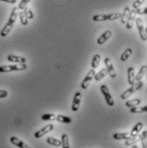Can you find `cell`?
<instances>
[{"instance_id":"19","label":"cell","mask_w":147,"mask_h":148,"mask_svg":"<svg viewBox=\"0 0 147 148\" xmlns=\"http://www.w3.org/2000/svg\"><path fill=\"white\" fill-rule=\"evenodd\" d=\"M125 145L126 147H130L133 145H135L136 143H138L140 140V137L139 136H135V137H129L128 139L125 140Z\"/></svg>"},{"instance_id":"6","label":"cell","mask_w":147,"mask_h":148,"mask_svg":"<svg viewBox=\"0 0 147 148\" xmlns=\"http://www.w3.org/2000/svg\"><path fill=\"white\" fill-rule=\"evenodd\" d=\"M100 89H101V92H102V93H103V95H104V97H105V101L107 102L108 106H114V105H115V101H114V99H113L112 95H111L110 92H109V90L108 86H107L106 85H102L101 87H100Z\"/></svg>"},{"instance_id":"31","label":"cell","mask_w":147,"mask_h":148,"mask_svg":"<svg viewBox=\"0 0 147 148\" xmlns=\"http://www.w3.org/2000/svg\"><path fill=\"white\" fill-rule=\"evenodd\" d=\"M19 15V17H20V21H21V23L23 25V26H27L28 24V19L26 17L25 14L23 13V11H21L18 13Z\"/></svg>"},{"instance_id":"15","label":"cell","mask_w":147,"mask_h":148,"mask_svg":"<svg viewBox=\"0 0 147 148\" xmlns=\"http://www.w3.org/2000/svg\"><path fill=\"white\" fill-rule=\"evenodd\" d=\"M127 82L130 86L135 83V72L133 67H129L127 69Z\"/></svg>"},{"instance_id":"26","label":"cell","mask_w":147,"mask_h":148,"mask_svg":"<svg viewBox=\"0 0 147 148\" xmlns=\"http://www.w3.org/2000/svg\"><path fill=\"white\" fill-rule=\"evenodd\" d=\"M130 8L127 6L124 9L122 14L121 15V21H122V24H126V21H127V18H128V16H129V12H130Z\"/></svg>"},{"instance_id":"22","label":"cell","mask_w":147,"mask_h":148,"mask_svg":"<svg viewBox=\"0 0 147 148\" xmlns=\"http://www.w3.org/2000/svg\"><path fill=\"white\" fill-rule=\"evenodd\" d=\"M46 142L49 145H51V146H54V147H59L62 145L61 140H57L56 138H53V137H48L47 140H46Z\"/></svg>"},{"instance_id":"8","label":"cell","mask_w":147,"mask_h":148,"mask_svg":"<svg viewBox=\"0 0 147 148\" xmlns=\"http://www.w3.org/2000/svg\"><path fill=\"white\" fill-rule=\"evenodd\" d=\"M104 62H105L106 69H107V71H108V74L109 75V76L111 78H116V75H116V69L114 68V65L112 64V61L110 60V58H105Z\"/></svg>"},{"instance_id":"16","label":"cell","mask_w":147,"mask_h":148,"mask_svg":"<svg viewBox=\"0 0 147 148\" xmlns=\"http://www.w3.org/2000/svg\"><path fill=\"white\" fill-rule=\"evenodd\" d=\"M143 128V123L139 122L136 123V125L133 127V129L131 130V132L129 133L130 134V137H135V136H138L139 132L141 131V129Z\"/></svg>"},{"instance_id":"12","label":"cell","mask_w":147,"mask_h":148,"mask_svg":"<svg viewBox=\"0 0 147 148\" xmlns=\"http://www.w3.org/2000/svg\"><path fill=\"white\" fill-rule=\"evenodd\" d=\"M7 60L11 63H16L19 64H23L26 63V58L20 56H16V55H9L7 57Z\"/></svg>"},{"instance_id":"21","label":"cell","mask_w":147,"mask_h":148,"mask_svg":"<svg viewBox=\"0 0 147 148\" xmlns=\"http://www.w3.org/2000/svg\"><path fill=\"white\" fill-rule=\"evenodd\" d=\"M130 137V134L129 133H116L113 134V138L115 140H126Z\"/></svg>"},{"instance_id":"2","label":"cell","mask_w":147,"mask_h":148,"mask_svg":"<svg viewBox=\"0 0 147 148\" xmlns=\"http://www.w3.org/2000/svg\"><path fill=\"white\" fill-rule=\"evenodd\" d=\"M121 13H109V14H100L95 15L92 17L94 21H114L121 18Z\"/></svg>"},{"instance_id":"7","label":"cell","mask_w":147,"mask_h":148,"mask_svg":"<svg viewBox=\"0 0 147 148\" xmlns=\"http://www.w3.org/2000/svg\"><path fill=\"white\" fill-rule=\"evenodd\" d=\"M95 74H96V71H95V69H91V70L87 73V75H85V77L83 82H82V83H81V88H82V89L85 90V89L88 88L89 85L91 84L92 79L94 78Z\"/></svg>"},{"instance_id":"38","label":"cell","mask_w":147,"mask_h":148,"mask_svg":"<svg viewBox=\"0 0 147 148\" xmlns=\"http://www.w3.org/2000/svg\"><path fill=\"white\" fill-rule=\"evenodd\" d=\"M132 148H139V147H138V146H136V145H133Z\"/></svg>"},{"instance_id":"33","label":"cell","mask_w":147,"mask_h":148,"mask_svg":"<svg viewBox=\"0 0 147 148\" xmlns=\"http://www.w3.org/2000/svg\"><path fill=\"white\" fill-rule=\"evenodd\" d=\"M145 2H146V0H135V1L133 3V10H137V9L139 8V6H141Z\"/></svg>"},{"instance_id":"35","label":"cell","mask_w":147,"mask_h":148,"mask_svg":"<svg viewBox=\"0 0 147 148\" xmlns=\"http://www.w3.org/2000/svg\"><path fill=\"white\" fill-rule=\"evenodd\" d=\"M136 10V14H139V15H146L147 14V8L146 7H139Z\"/></svg>"},{"instance_id":"30","label":"cell","mask_w":147,"mask_h":148,"mask_svg":"<svg viewBox=\"0 0 147 148\" xmlns=\"http://www.w3.org/2000/svg\"><path fill=\"white\" fill-rule=\"evenodd\" d=\"M23 13L25 14V16H26V17L29 20H32L33 18H34V13H33V11H32V10L30 9V8H28V7H26L24 10H23Z\"/></svg>"},{"instance_id":"10","label":"cell","mask_w":147,"mask_h":148,"mask_svg":"<svg viewBox=\"0 0 147 148\" xmlns=\"http://www.w3.org/2000/svg\"><path fill=\"white\" fill-rule=\"evenodd\" d=\"M81 102V93L80 92H77L75 93V96L73 99V103H72V107H71L73 111H78V110L80 109Z\"/></svg>"},{"instance_id":"9","label":"cell","mask_w":147,"mask_h":148,"mask_svg":"<svg viewBox=\"0 0 147 148\" xmlns=\"http://www.w3.org/2000/svg\"><path fill=\"white\" fill-rule=\"evenodd\" d=\"M54 129V125L53 124H48L46 126H44L42 128H40V130H38L35 134H34V137L36 139H40L43 137L44 135H45L46 134L50 133L51 131H52Z\"/></svg>"},{"instance_id":"3","label":"cell","mask_w":147,"mask_h":148,"mask_svg":"<svg viewBox=\"0 0 147 148\" xmlns=\"http://www.w3.org/2000/svg\"><path fill=\"white\" fill-rule=\"evenodd\" d=\"M142 86H143V82L140 81V82H137L136 83H134L133 85H132L127 90H126L124 92H122V95H121V98H122V99H123V100H126L127 99L133 92H135L136 91H139V90H140L141 88H142Z\"/></svg>"},{"instance_id":"5","label":"cell","mask_w":147,"mask_h":148,"mask_svg":"<svg viewBox=\"0 0 147 148\" xmlns=\"http://www.w3.org/2000/svg\"><path fill=\"white\" fill-rule=\"evenodd\" d=\"M135 22H136V26L139 34V37L143 41H146L147 40V34H146V29L145 28L144 26V22L141 18H136L135 19Z\"/></svg>"},{"instance_id":"34","label":"cell","mask_w":147,"mask_h":148,"mask_svg":"<svg viewBox=\"0 0 147 148\" xmlns=\"http://www.w3.org/2000/svg\"><path fill=\"white\" fill-rule=\"evenodd\" d=\"M30 1H31V0H21V2H20V3H19L18 9H19V10H23L27 6L28 3H29Z\"/></svg>"},{"instance_id":"32","label":"cell","mask_w":147,"mask_h":148,"mask_svg":"<svg viewBox=\"0 0 147 148\" xmlns=\"http://www.w3.org/2000/svg\"><path fill=\"white\" fill-rule=\"evenodd\" d=\"M56 115L54 114H44L41 116V119L44 121H53L56 120Z\"/></svg>"},{"instance_id":"14","label":"cell","mask_w":147,"mask_h":148,"mask_svg":"<svg viewBox=\"0 0 147 148\" xmlns=\"http://www.w3.org/2000/svg\"><path fill=\"white\" fill-rule=\"evenodd\" d=\"M111 36H112L111 31H110V30H106V31H105V32L102 34V35L97 40V43H98V45H103V44H105Z\"/></svg>"},{"instance_id":"28","label":"cell","mask_w":147,"mask_h":148,"mask_svg":"<svg viewBox=\"0 0 147 148\" xmlns=\"http://www.w3.org/2000/svg\"><path fill=\"white\" fill-rule=\"evenodd\" d=\"M61 143H62V147L63 148H69L70 145H69V139L68 136L66 134H63L62 135V140H61Z\"/></svg>"},{"instance_id":"18","label":"cell","mask_w":147,"mask_h":148,"mask_svg":"<svg viewBox=\"0 0 147 148\" xmlns=\"http://www.w3.org/2000/svg\"><path fill=\"white\" fill-rule=\"evenodd\" d=\"M107 75H108L107 69H106V68L102 69L99 72H98V73L95 74V75H94V80H95L96 82H99V81H101L102 79H104Z\"/></svg>"},{"instance_id":"11","label":"cell","mask_w":147,"mask_h":148,"mask_svg":"<svg viewBox=\"0 0 147 148\" xmlns=\"http://www.w3.org/2000/svg\"><path fill=\"white\" fill-rule=\"evenodd\" d=\"M136 10H132L129 12V16L127 18V21L126 22V27L127 29H131L133 27V24L135 22V19H136Z\"/></svg>"},{"instance_id":"24","label":"cell","mask_w":147,"mask_h":148,"mask_svg":"<svg viewBox=\"0 0 147 148\" xmlns=\"http://www.w3.org/2000/svg\"><path fill=\"white\" fill-rule=\"evenodd\" d=\"M147 111V106H136V107H133L130 109V112L133 113V114H139V113H143V112H146Z\"/></svg>"},{"instance_id":"20","label":"cell","mask_w":147,"mask_h":148,"mask_svg":"<svg viewBox=\"0 0 147 148\" xmlns=\"http://www.w3.org/2000/svg\"><path fill=\"white\" fill-rule=\"evenodd\" d=\"M56 120L59 123H65V124H68V123H71L72 122V119L68 116H63V115H57L56 116Z\"/></svg>"},{"instance_id":"4","label":"cell","mask_w":147,"mask_h":148,"mask_svg":"<svg viewBox=\"0 0 147 148\" xmlns=\"http://www.w3.org/2000/svg\"><path fill=\"white\" fill-rule=\"evenodd\" d=\"M27 65L23 64H15V65H2L0 66V73H9L12 71H22L27 69Z\"/></svg>"},{"instance_id":"25","label":"cell","mask_w":147,"mask_h":148,"mask_svg":"<svg viewBox=\"0 0 147 148\" xmlns=\"http://www.w3.org/2000/svg\"><path fill=\"white\" fill-rule=\"evenodd\" d=\"M100 61H101V56L99 54L94 55V57L92 58V68L93 69H97L100 64Z\"/></svg>"},{"instance_id":"1","label":"cell","mask_w":147,"mask_h":148,"mask_svg":"<svg viewBox=\"0 0 147 148\" xmlns=\"http://www.w3.org/2000/svg\"><path fill=\"white\" fill-rule=\"evenodd\" d=\"M17 16H18V8L14 7L11 10V14L10 16L9 21H7V23L4 25V27H3V29L0 32V35L2 37H6L10 33V31L12 30V28L14 27L15 22L17 19Z\"/></svg>"},{"instance_id":"13","label":"cell","mask_w":147,"mask_h":148,"mask_svg":"<svg viewBox=\"0 0 147 148\" xmlns=\"http://www.w3.org/2000/svg\"><path fill=\"white\" fill-rule=\"evenodd\" d=\"M10 143H12L14 146H16L19 148H30L29 146H27L25 142H23L21 140L16 136H12L10 138Z\"/></svg>"},{"instance_id":"29","label":"cell","mask_w":147,"mask_h":148,"mask_svg":"<svg viewBox=\"0 0 147 148\" xmlns=\"http://www.w3.org/2000/svg\"><path fill=\"white\" fill-rule=\"evenodd\" d=\"M140 137V140L142 143V148H147V131H144L142 133V134L139 136Z\"/></svg>"},{"instance_id":"37","label":"cell","mask_w":147,"mask_h":148,"mask_svg":"<svg viewBox=\"0 0 147 148\" xmlns=\"http://www.w3.org/2000/svg\"><path fill=\"white\" fill-rule=\"evenodd\" d=\"M2 2H5V3H11V4H14L16 3V0H0Z\"/></svg>"},{"instance_id":"17","label":"cell","mask_w":147,"mask_h":148,"mask_svg":"<svg viewBox=\"0 0 147 148\" xmlns=\"http://www.w3.org/2000/svg\"><path fill=\"white\" fill-rule=\"evenodd\" d=\"M146 65H143V66L139 69L138 74L135 75V82H140V81L144 78L145 75L146 74Z\"/></svg>"},{"instance_id":"27","label":"cell","mask_w":147,"mask_h":148,"mask_svg":"<svg viewBox=\"0 0 147 148\" xmlns=\"http://www.w3.org/2000/svg\"><path fill=\"white\" fill-rule=\"evenodd\" d=\"M141 104V100L139 99H134L133 100H129L126 102V106L128 108H133V107H136L139 106Z\"/></svg>"},{"instance_id":"23","label":"cell","mask_w":147,"mask_h":148,"mask_svg":"<svg viewBox=\"0 0 147 148\" xmlns=\"http://www.w3.org/2000/svg\"><path fill=\"white\" fill-rule=\"evenodd\" d=\"M133 54V50L131 49V48H127L124 51H123V53L122 54V56H121V61L122 62H126V60L131 57V55Z\"/></svg>"},{"instance_id":"36","label":"cell","mask_w":147,"mask_h":148,"mask_svg":"<svg viewBox=\"0 0 147 148\" xmlns=\"http://www.w3.org/2000/svg\"><path fill=\"white\" fill-rule=\"evenodd\" d=\"M8 96V92L6 90H3V89H0V99H3V98H6Z\"/></svg>"}]
</instances>
